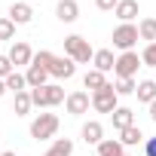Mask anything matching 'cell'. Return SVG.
<instances>
[{
  "instance_id": "1",
  "label": "cell",
  "mask_w": 156,
  "mask_h": 156,
  "mask_svg": "<svg viewBox=\"0 0 156 156\" xmlns=\"http://www.w3.org/2000/svg\"><path fill=\"white\" fill-rule=\"evenodd\" d=\"M31 64L46 67L49 76H55V80H70V76L76 73V61H73V58H67V55H52V52H46V49L34 52V61H31Z\"/></svg>"
},
{
  "instance_id": "2",
  "label": "cell",
  "mask_w": 156,
  "mask_h": 156,
  "mask_svg": "<svg viewBox=\"0 0 156 156\" xmlns=\"http://www.w3.org/2000/svg\"><path fill=\"white\" fill-rule=\"evenodd\" d=\"M64 55H67V58H73L76 64H89V61L95 58V49L89 46V40H86V37L70 34V37H64Z\"/></svg>"
},
{
  "instance_id": "3",
  "label": "cell",
  "mask_w": 156,
  "mask_h": 156,
  "mask_svg": "<svg viewBox=\"0 0 156 156\" xmlns=\"http://www.w3.org/2000/svg\"><path fill=\"white\" fill-rule=\"evenodd\" d=\"M31 101H34V107H55V104L67 101V95L58 83H46L40 89H31Z\"/></svg>"
},
{
  "instance_id": "4",
  "label": "cell",
  "mask_w": 156,
  "mask_h": 156,
  "mask_svg": "<svg viewBox=\"0 0 156 156\" xmlns=\"http://www.w3.org/2000/svg\"><path fill=\"white\" fill-rule=\"evenodd\" d=\"M58 132V116L55 113H37L31 119V138L34 141H49Z\"/></svg>"
},
{
  "instance_id": "5",
  "label": "cell",
  "mask_w": 156,
  "mask_h": 156,
  "mask_svg": "<svg viewBox=\"0 0 156 156\" xmlns=\"http://www.w3.org/2000/svg\"><path fill=\"white\" fill-rule=\"evenodd\" d=\"M116 107H119V95H116L113 83H107L104 89L92 92V110L95 113H113Z\"/></svg>"
},
{
  "instance_id": "6",
  "label": "cell",
  "mask_w": 156,
  "mask_h": 156,
  "mask_svg": "<svg viewBox=\"0 0 156 156\" xmlns=\"http://www.w3.org/2000/svg\"><path fill=\"white\" fill-rule=\"evenodd\" d=\"M138 40H141L138 25H119V28H113V46H116L119 52H132Z\"/></svg>"
},
{
  "instance_id": "7",
  "label": "cell",
  "mask_w": 156,
  "mask_h": 156,
  "mask_svg": "<svg viewBox=\"0 0 156 156\" xmlns=\"http://www.w3.org/2000/svg\"><path fill=\"white\" fill-rule=\"evenodd\" d=\"M141 64H144V61H141V55H138L135 49H132V52H119V55H116V64H113V73H116V76H135Z\"/></svg>"
},
{
  "instance_id": "8",
  "label": "cell",
  "mask_w": 156,
  "mask_h": 156,
  "mask_svg": "<svg viewBox=\"0 0 156 156\" xmlns=\"http://www.w3.org/2000/svg\"><path fill=\"white\" fill-rule=\"evenodd\" d=\"M64 107H67L70 116H83V113H89V107H92V95H89L86 89H76V92L67 95Z\"/></svg>"
},
{
  "instance_id": "9",
  "label": "cell",
  "mask_w": 156,
  "mask_h": 156,
  "mask_svg": "<svg viewBox=\"0 0 156 156\" xmlns=\"http://www.w3.org/2000/svg\"><path fill=\"white\" fill-rule=\"evenodd\" d=\"M9 61H12L16 67H22V64H31V61H34V49H31L25 40H16V43L9 46Z\"/></svg>"
},
{
  "instance_id": "10",
  "label": "cell",
  "mask_w": 156,
  "mask_h": 156,
  "mask_svg": "<svg viewBox=\"0 0 156 156\" xmlns=\"http://www.w3.org/2000/svg\"><path fill=\"white\" fill-rule=\"evenodd\" d=\"M113 16H116L122 25H132V19H138V16H141L138 0H119V3H116V9H113Z\"/></svg>"
},
{
  "instance_id": "11",
  "label": "cell",
  "mask_w": 156,
  "mask_h": 156,
  "mask_svg": "<svg viewBox=\"0 0 156 156\" xmlns=\"http://www.w3.org/2000/svg\"><path fill=\"white\" fill-rule=\"evenodd\" d=\"M55 16H58V22L70 25V22H76V19H80V3H76V0H58Z\"/></svg>"
},
{
  "instance_id": "12",
  "label": "cell",
  "mask_w": 156,
  "mask_h": 156,
  "mask_svg": "<svg viewBox=\"0 0 156 156\" xmlns=\"http://www.w3.org/2000/svg\"><path fill=\"white\" fill-rule=\"evenodd\" d=\"M80 135H83V141L86 144H101L104 141V126L98 122V119H89V122H83V129H80Z\"/></svg>"
},
{
  "instance_id": "13",
  "label": "cell",
  "mask_w": 156,
  "mask_h": 156,
  "mask_svg": "<svg viewBox=\"0 0 156 156\" xmlns=\"http://www.w3.org/2000/svg\"><path fill=\"white\" fill-rule=\"evenodd\" d=\"M25 80H28V89H40V86H46V80H49V70L40 67V64H28Z\"/></svg>"
},
{
  "instance_id": "14",
  "label": "cell",
  "mask_w": 156,
  "mask_h": 156,
  "mask_svg": "<svg viewBox=\"0 0 156 156\" xmlns=\"http://www.w3.org/2000/svg\"><path fill=\"white\" fill-rule=\"evenodd\" d=\"M92 64H95V70H101V73H110V70H113V64H116V55H113L110 49H95V58H92Z\"/></svg>"
},
{
  "instance_id": "15",
  "label": "cell",
  "mask_w": 156,
  "mask_h": 156,
  "mask_svg": "<svg viewBox=\"0 0 156 156\" xmlns=\"http://www.w3.org/2000/svg\"><path fill=\"white\" fill-rule=\"evenodd\" d=\"M110 119H113V129L122 132V129L135 126V110H132V107H116V110L110 113Z\"/></svg>"
},
{
  "instance_id": "16",
  "label": "cell",
  "mask_w": 156,
  "mask_h": 156,
  "mask_svg": "<svg viewBox=\"0 0 156 156\" xmlns=\"http://www.w3.org/2000/svg\"><path fill=\"white\" fill-rule=\"evenodd\" d=\"M9 19H12L16 25H31V19H34L31 3H12V6H9Z\"/></svg>"
},
{
  "instance_id": "17",
  "label": "cell",
  "mask_w": 156,
  "mask_h": 156,
  "mask_svg": "<svg viewBox=\"0 0 156 156\" xmlns=\"http://www.w3.org/2000/svg\"><path fill=\"white\" fill-rule=\"evenodd\" d=\"M135 95H138V101H141V104H147V107H150V104L156 101V80H141V83H138V89H135Z\"/></svg>"
},
{
  "instance_id": "18",
  "label": "cell",
  "mask_w": 156,
  "mask_h": 156,
  "mask_svg": "<svg viewBox=\"0 0 156 156\" xmlns=\"http://www.w3.org/2000/svg\"><path fill=\"white\" fill-rule=\"evenodd\" d=\"M98 156H126V147L119 138H104L98 144Z\"/></svg>"
},
{
  "instance_id": "19",
  "label": "cell",
  "mask_w": 156,
  "mask_h": 156,
  "mask_svg": "<svg viewBox=\"0 0 156 156\" xmlns=\"http://www.w3.org/2000/svg\"><path fill=\"white\" fill-rule=\"evenodd\" d=\"M83 86L89 89V92H98V89H104L107 86V73H101V70H86V76H83Z\"/></svg>"
},
{
  "instance_id": "20",
  "label": "cell",
  "mask_w": 156,
  "mask_h": 156,
  "mask_svg": "<svg viewBox=\"0 0 156 156\" xmlns=\"http://www.w3.org/2000/svg\"><path fill=\"white\" fill-rule=\"evenodd\" d=\"M31 107H34V101H31V89H25V92H19V95L12 98V110H16V116H28Z\"/></svg>"
},
{
  "instance_id": "21",
  "label": "cell",
  "mask_w": 156,
  "mask_h": 156,
  "mask_svg": "<svg viewBox=\"0 0 156 156\" xmlns=\"http://www.w3.org/2000/svg\"><path fill=\"white\" fill-rule=\"evenodd\" d=\"M73 153V141L70 138H55L52 147L46 150V156H70Z\"/></svg>"
},
{
  "instance_id": "22",
  "label": "cell",
  "mask_w": 156,
  "mask_h": 156,
  "mask_svg": "<svg viewBox=\"0 0 156 156\" xmlns=\"http://www.w3.org/2000/svg\"><path fill=\"white\" fill-rule=\"evenodd\" d=\"M113 89H116V95H119V98H122V95H135V89H138V80H135V76H116Z\"/></svg>"
},
{
  "instance_id": "23",
  "label": "cell",
  "mask_w": 156,
  "mask_h": 156,
  "mask_svg": "<svg viewBox=\"0 0 156 156\" xmlns=\"http://www.w3.org/2000/svg\"><path fill=\"white\" fill-rule=\"evenodd\" d=\"M141 138H144V132H141L138 126H129V129H122V132H119L122 147H135V144H141Z\"/></svg>"
},
{
  "instance_id": "24",
  "label": "cell",
  "mask_w": 156,
  "mask_h": 156,
  "mask_svg": "<svg viewBox=\"0 0 156 156\" xmlns=\"http://www.w3.org/2000/svg\"><path fill=\"white\" fill-rule=\"evenodd\" d=\"M138 34L147 43H156V19H141L138 22Z\"/></svg>"
},
{
  "instance_id": "25",
  "label": "cell",
  "mask_w": 156,
  "mask_h": 156,
  "mask_svg": "<svg viewBox=\"0 0 156 156\" xmlns=\"http://www.w3.org/2000/svg\"><path fill=\"white\" fill-rule=\"evenodd\" d=\"M6 89H9L12 95H19V92H25V89H28V80H25V73H19V70H12V73L6 76Z\"/></svg>"
},
{
  "instance_id": "26",
  "label": "cell",
  "mask_w": 156,
  "mask_h": 156,
  "mask_svg": "<svg viewBox=\"0 0 156 156\" xmlns=\"http://www.w3.org/2000/svg\"><path fill=\"white\" fill-rule=\"evenodd\" d=\"M0 40H12V43H16V22H12L9 16L0 19Z\"/></svg>"
},
{
  "instance_id": "27",
  "label": "cell",
  "mask_w": 156,
  "mask_h": 156,
  "mask_svg": "<svg viewBox=\"0 0 156 156\" xmlns=\"http://www.w3.org/2000/svg\"><path fill=\"white\" fill-rule=\"evenodd\" d=\"M141 61H144L147 67H156V43H147V46H144V52H141Z\"/></svg>"
},
{
  "instance_id": "28",
  "label": "cell",
  "mask_w": 156,
  "mask_h": 156,
  "mask_svg": "<svg viewBox=\"0 0 156 156\" xmlns=\"http://www.w3.org/2000/svg\"><path fill=\"white\" fill-rule=\"evenodd\" d=\"M12 70H16V64L9 61V55H0V80H6Z\"/></svg>"
},
{
  "instance_id": "29",
  "label": "cell",
  "mask_w": 156,
  "mask_h": 156,
  "mask_svg": "<svg viewBox=\"0 0 156 156\" xmlns=\"http://www.w3.org/2000/svg\"><path fill=\"white\" fill-rule=\"evenodd\" d=\"M116 3H119V0H95V6H98L101 12H113V9H116Z\"/></svg>"
},
{
  "instance_id": "30",
  "label": "cell",
  "mask_w": 156,
  "mask_h": 156,
  "mask_svg": "<svg viewBox=\"0 0 156 156\" xmlns=\"http://www.w3.org/2000/svg\"><path fill=\"white\" fill-rule=\"evenodd\" d=\"M144 156H156V138H147L144 141Z\"/></svg>"
},
{
  "instance_id": "31",
  "label": "cell",
  "mask_w": 156,
  "mask_h": 156,
  "mask_svg": "<svg viewBox=\"0 0 156 156\" xmlns=\"http://www.w3.org/2000/svg\"><path fill=\"white\" fill-rule=\"evenodd\" d=\"M6 92H9V89H6V80H0V98H3Z\"/></svg>"
},
{
  "instance_id": "32",
  "label": "cell",
  "mask_w": 156,
  "mask_h": 156,
  "mask_svg": "<svg viewBox=\"0 0 156 156\" xmlns=\"http://www.w3.org/2000/svg\"><path fill=\"white\" fill-rule=\"evenodd\" d=\"M150 119H153V122H156V101H153V104H150Z\"/></svg>"
},
{
  "instance_id": "33",
  "label": "cell",
  "mask_w": 156,
  "mask_h": 156,
  "mask_svg": "<svg viewBox=\"0 0 156 156\" xmlns=\"http://www.w3.org/2000/svg\"><path fill=\"white\" fill-rule=\"evenodd\" d=\"M0 156H16V150H9V153H0Z\"/></svg>"
},
{
  "instance_id": "34",
  "label": "cell",
  "mask_w": 156,
  "mask_h": 156,
  "mask_svg": "<svg viewBox=\"0 0 156 156\" xmlns=\"http://www.w3.org/2000/svg\"><path fill=\"white\" fill-rule=\"evenodd\" d=\"M126 156H132V153H126Z\"/></svg>"
}]
</instances>
